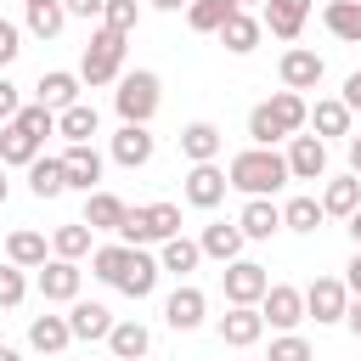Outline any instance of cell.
<instances>
[{
  "mask_svg": "<svg viewBox=\"0 0 361 361\" xmlns=\"http://www.w3.org/2000/svg\"><path fill=\"white\" fill-rule=\"evenodd\" d=\"M226 180H231L243 197H271V192H282L293 175H288V158H282L276 147H243V152L226 164Z\"/></svg>",
  "mask_w": 361,
  "mask_h": 361,
  "instance_id": "cell-1",
  "label": "cell"
},
{
  "mask_svg": "<svg viewBox=\"0 0 361 361\" xmlns=\"http://www.w3.org/2000/svg\"><path fill=\"white\" fill-rule=\"evenodd\" d=\"M305 124H310V102H305L299 90H276L271 102H259V107L248 113V135H254V147H276V141L299 135Z\"/></svg>",
  "mask_w": 361,
  "mask_h": 361,
  "instance_id": "cell-2",
  "label": "cell"
},
{
  "mask_svg": "<svg viewBox=\"0 0 361 361\" xmlns=\"http://www.w3.org/2000/svg\"><path fill=\"white\" fill-rule=\"evenodd\" d=\"M158 102H164V85H158V73H152V68H135V73H118V90H113V107H118V118H124V124H152V113H158Z\"/></svg>",
  "mask_w": 361,
  "mask_h": 361,
  "instance_id": "cell-3",
  "label": "cell"
},
{
  "mask_svg": "<svg viewBox=\"0 0 361 361\" xmlns=\"http://www.w3.org/2000/svg\"><path fill=\"white\" fill-rule=\"evenodd\" d=\"M124 39L130 34H113L107 23L90 34V45H85V56H79V79L96 90V85H113L118 73H124Z\"/></svg>",
  "mask_w": 361,
  "mask_h": 361,
  "instance_id": "cell-4",
  "label": "cell"
},
{
  "mask_svg": "<svg viewBox=\"0 0 361 361\" xmlns=\"http://www.w3.org/2000/svg\"><path fill=\"white\" fill-rule=\"evenodd\" d=\"M130 248H147V243H169L180 237V209L175 203H141L124 214V231H118Z\"/></svg>",
  "mask_w": 361,
  "mask_h": 361,
  "instance_id": "cell-5",
  "label": "cell"
},
{
  "mask_svg": "<svg viewBox=\"0 0 361 361\" xmlns=\"http://www.w3.org/2000/svg\"><path fill=\"white\" fill-rule=\"evenodd\" d=\"M220 288H226V305H259L265 288H271V276H265V265H254V259H231V265L220 271Z\"/></svg>",
  "mask_w": 361,
  "mask_h": 361,
  "instance_id": "cell-6",
  "label": "cell"
},
{
  "mask_svg": "<svg viewBox=\"0 0 361 361\" xmlns=\"http://www.w3.org/2000/svg\"><path fill=\"white\" fill-rule=\"evenodd\" d=\"M259 316H265V327H276V333H293V327L305 322V288L271 282V288H265V299H259Z\"/></svg>",
  "mask_w": 361,
  "mask_h": 361,
  "instance_id": "cell-7",
  "label": "cell"
},
{
  "mask_svg": "<svg viewBox=\"0 0 361 361\" xmlns=\"http://www.w3.org/2000/svg\"><path fill=\"white\" fill-rule=\"evenodd\" d=\"M79 259H62V254H51L45 265H39V299L45 305H73L79 299Z\"/></svg>",
  "mask_w": 361,
  "mask_h": 361,
  "instance_id": "cell-8",
  "label": "cell"
},
{
  "mask_svg": "<svg viewBox=\"0 0 361 361\" xmlns=\"http://www.w3.org/2000/svg\"><path fill=\"white\" fill-rule=\"evenodd\" d=\"M344 310H350V288H344L338 276H316V282L305 288V316H316L322 327L344 322Z\"/></svg>",
  "mask_w": 361,
  "mask_h": 361,
  "instance_id": "cell-9",
  "label": "cell"
},
{
  "mask_svg": "<svg viewBox=\"0 0 361 361\" xmlns=\"http://www.w3.org/2000/svg\"><path fill=\"white\" fill-rule=\"evenodd\" d=\"M288 175L293 180H327V141L322 135H288Z\"/></svg>",
  "mask_w": 361,
  "mask_h": 361,
  "instance_id": "cell-10",
  "label": "cell"
},
{
  "mask_svg": "<svg viewBox=\"0 0 361 361\" xmlns=\"http://www.w3.org/2000/svg\"><path fill=\"white\" fill-rule=\"evenodd\" d=\"M276 73H282V90H316L322 85V73H327V62L316 56V51H305V45H293V51H282V62H276Z\"/></svg>",
  "mask_w": 361,
  "mask_h": 361,
  "instance_id": "cell-11",
  "label": "cell"
},
{
  "mask_svg": "<svg viewBox=\"0 0 361 361\" xmlns=\"http://www.w3.org/2000/svg\"><path fill=\"white\" fill-rule=\"evenodd\" d=\"M226 186H231V180H226V169H220V164H192L180 192H186V203H192V209H214V203H226Z\"/></svg>",
  "mask_w": 361,
  "mask_h": 361,
  "instance_id": "cell-12",
  "label": "cell"
},
{
  "mask_svg": "<svg viewBox=\"0 0 361 361\" xmlns=\"http://www.w3.org/2000/svg\"><path fill=\"white\" fill-rule=\"evenodd\" d=\"M203 316H209V299H203V288H192V282H180V288L164 299V322H169L175 333L203 327Z\"/></svg>",
  "mask_w": 361,
  "mask_h": 361,
  "instance_id": "cell-13",
  "label": "cell"
},
{
  "mask_svg": "<svg viewBox=\"0 0 361 361\" xmlns=\"http://www.w3.org/2000/svg\"><path fill=\"white\" fill-rule=\"evenodd\" d=\"M259 333H265L259 305H231V310L220 316V344H231V350H254Z\"/></svg>",
  "mask_w": 361,
  "mask_h": 361,
  "instance_id": "cell-14",
  "label": "cell"
},
{
  "mask_svg": "<svg viewBox=\"0 0 361 361\" xmlns=\"http://www.w3.org/2000/svg\"><path fill=\"white\" fill-rule=\"evenodd\" d=\"M62 175H68L73 192H96V180H102V152H96L90 141H68V152H62Z\"/></svg>",
  "mask_w": 361,
  "mask_h": 361,
  "instance_id": "cell-15",
  "label": "cell"
},
{
  "mask_svg": "<svg viewBox=\"0 0 361 361\" xmlns=\"http://www.w3.org/2000/svg\"><path fill=\"white\" fill-rule=\"evenodd\" d=\"M243 226L237 220H209L203 226V237H197V248H203V259H220V265H231V259H243Z\"/></svg>",
  "mask_w": 361,
  "mask_h": 361,
  "instance_id": "cell-16",
  "label": "cell"
},
{
  "mask_svg": "<svg viewBox=\"0 0 361 361\" xmlns=\"http://www.w3.org/2000/svg\"><path fill=\"white\" fill-rule=\"evenodd\" d=\"M152 152H158V141H152L147 124H118V135H113V164L141 169V164H152Z\"/></svg>",
  "mask_w": 361,
  "mask_h": 361,
  "instance_id": "cell-17",
  "label": "cell"
},
{
  "mask_svg": "<svg viewBox=\"0 0 361 361\" xmlns=\"http://www.w3.org/2000/svg\"><path fill=\"white\" fill-rule=\"evenodd\" d=\"M305 17H310V0H265V6H259V23H265L276 39H299V34H305Z\"/></svg>",
  "mask_w": 361,
  "mask_h": 361,
  "instance_id": "cell-18",
  "label": "cell"
},
{
  "mask_svg": "<svg viewBox=\"0 0 361 361\" xmlns=\"http://www.w3.org/2000/svg\"><path fill=\"white\" fill-rule=\"evenodd\" d=\"M220 147H226V135H220V124H209V118H197V124L180 130V152H186L192 164H214Z\"/></svg>",
  "mask_w": 361,
  "mask_h": 361,
  "instance_id": "cell-19",
  "label": "cell"
},
{
  "mask_svg": "<svg viewBox=\"0 0 361 361\" xmlns=\"http://www.w3.org/2000/svg\"><path fill=\"white\" fill-rule=\"evenodd\" d=\"M124 214H130L124 197H113V192H85V226H90V231H124Z\"/></svg>",
  "mask_w": 361,
  "mask_h": 361,
  "instance_id": "cell-20",
  "label": "cell"
},
{
  "mask_svg": "<svg viewBox=\"0 0 361 361\" xmlns=\"http://www.w3.org/2000/svg\"><path fill=\"white\" fill-rule=\"evenodd\" d=\"M237 226H243V237H248V243H265L271 231H282V209H276L271 197H248V203H243V214H237Z\"/></svg>",
  "mask_w": 361,
  "mask_h": 361,
  "instance_id": "cell-21",
  "label": "cell"
},
{
  "mask_svg": "<svg viewBox=\"0 0 361 361\" xmlns=\"http://www.w3.org/2000/svg\"><path fill=\"white\" fill-rule=\"evenodd\" d=\"M158 259L147 254V248H130V265H124V276H118V293H130V299H147L152 288H158Z\"/></svg>",
  "mask_w": 361,
  "mask_h": 361,
  "instance_id": "cell-22",
  "label": "cell"
},
{
  "mask_svg": "<svg viewBox=\"0 0 361 361\" xmlns=\"http://www.w3.org/2000/svg\"><path fill=\"white\" fill-rule=\"evenodd\" d=\"M68 327H73V338H107L113 333V310L96 305V299H73L68 305Z\"/></svg>",
  "mask_w": 361,
  "mask_h": 361,
  "instance_id": "cell-23",
  "label": "cell"
},
{
  "mask_svg": "<svg viewBox=\"0 0 361 361\" xmlns=\"http://www.w3.org/2000/svg\"><path fill=\"white\" fill-rule=\"evenodd\" d=\"M39 147H45V141L28 135L23 124H0V164H6V169H28V164L39 158Z\"/></svg>",
  "mask_w": 361,
  "mask_h": 361,
  "instance_id": "cell-24",
  "label": "cell"
},
{
  "mask_svg": "<svg viewBox=\"0 0 361 361\" xmlns=\"http://www.w3.org/2000/svg\"><path fill=\"white\" fill-rule=\"evenodd\" d=\"M259 34H265V23H259V17H248V11L237 6V11L226 17V28H220V45H226L231 56H248V51L259 45Z\"/></svg>",
  "mask_w": 361,
  "mask_h": 361,
  "instance_id": "cell-25",
  "label": "cell"
},
{
  "mask_svg": "<svg viewBox=\"0 0 361 361\" xmlns=\"http://www.w3.org/2000/svg\"><path fill=\"white\" fill-rule=\"evenodd\" d=\"M350 124H355V113H350L344 96H322V102L310 107V130H316V135H355Z\"/></svg>",
  "mask_w": 361,
  "mask_h": 361,
  "instance_id": "cell-26",
  "label": "cell"
},
{
  "mask_svg": "<svg viewBox=\"0 0 361 361\" xmlns=\"http://www.w3.org/2000/svg\"><path fill=\"white\" fill-rule=\"evenodd\" d=\"M28 344H34L39 355H62V350L73 344L68 316H34V322H28Z\"/></svg>",
  "mask_w": 361,
  "mask_h": 361,
  "instance_id": "cell-27",
  "label": "cell"
},
{
  "mask_svg": "<svg viewBox=\"0 0 361 361\" xmlns=\"http://www.w3.org/2000/svg\"><path fill=\"white\" fill-rule=\"evenodd\" d=\"M107 350H113V361H141L147 350H152V333L130 316V322H113V333H107Z\"/></svg>",
  "mask_w": 361,
  "mask_h": 361,
  "instance_id": "cell-28",
  "label": "cell"
},
{
  "mask_svg": "<svg viewBox=\"0 0 361 361\" xmlns=\"http://www.w3.org/2000/svg\"><path fill=\"white\" fill-rule=\"evenodd\" d=\"M79 85H85L79 73L51 68V73H39V85H34V90H39V102H45V107H56V113H62V107H73V102H79Z\"/></svg>",
  "mask_w": 361,
  "mask_h": 361,
  "instance_id": "cell-29",
  "label": "cell"
},
{
  "mask_svg": "<svg viewBox=\"0 0 361 361\" xmlns=\"http://www.w3.org/2000/svg\"><path fill=\"white\" fill-rule=\"evenodd\" d=\"M322 209L338 214V220H350V214L361 209V175H333V180L322 186Z\"/></svg>",
  "mask_w": 361,
  "mask_h": 361,
  "instance_id": "cell-30",
  "label": "cell"
},
{
  "mask_svg": "<svg viewBox=\"0 0 361 361\" xmlns=\"http://www.w3.org/2000/svg\"><path fill=\"white\" fill-rule=\"evenodd\" d=\"M6 259H11V265H23V271H39V265L51 259V243H45L39 231H28V226H23V231H11V237H6Z\"/></svg>",
  "mask_w": 361,
  "mask_h": 361,
  "instance_id": "cell-31",
  "label": "cell"
},
{
  "mask_svg": "<svg viewBox=\"0 0 361 361\" xmlns=\"http://www.w3.org/2000/svg\"><path fill=\"white\" fill-rule=\"evenodd\" d=\"M322 23H327L333 39L361 45V0H327V6H322Z\"/></svg>",
  "mask_w": 361,
  "mask_h": 361,
  "instance_id": "cell-32",
  "label": "cell"
},
{
  "mask_svg": "<svg viewBox=\"0 0 361 361\" xmlns=\"http://www.w3.org/2000/svg\"><path fill=\"white\" fill-rule=\"evenodd\" d=\"M28 192H34L39 203H45V197H62V192H68V175H62V158H45V152H39V158L28 164Z\"/></svg>",
  "mask_w": 361,
  "mask_h": 361,
  "instance_id": "cell-33",
  "label": "cell"
},
{
  "mask_svg": "<svg viewBox=\"0 0 361 361\" xmlns=\"http://www.w3.org/2000/svg\"><path fill=\"white\" fill-rule=\"evenodd\" d=\"M96 130H102V118H96L90 102H73V107L56 113V135H62V141H90Z\"/></svg>",
  "mask_w": 361,
  "mask_h": 361,
  "instance_id": "cell-34",
  "label": "cell"
},
{
  "mask_svg": "<svg viewBox=\"0 0 361 361\" xmlns=\"http://www.w3.org/2000/svg\"><path fill=\"white\" fill-rule=\"evenodd\" d=\"M197 259H203V248H197L192 237H169V243H158V265H164L169 276H192Z\"/></svg>",
  "mask_w": 361,
  "mask_h": 361,
  "instance_id": "cell-35",
  "label": "cell"
},
{
  "mask_svg": "<svg viewBox=\"0 0 361 361\" xmlns=\"http://www.w3.org/2000/svg\"><path fill=\"white\" fill-rule=\"evenodd\" d=\"M90 237H96V231H90L85 220H68V226L51 231V254H62V259H85V254H96Z\"/></svg>",
  "mask_w": 361,
  "mask_h": 361,
  "instance_id": "cell-36",
  "label": "cell"
},
{
  "mask_svg": "<svg viewBox=\"0 0 361 361\" xmlns=\"http://www.w3.org/2000/svg\"><path fill=\"white\" fill-rule=\"evenodd\" d=\"M231 11H237V0H192V6H186V23H192L197 34H220Z\"/></svg>",
  "mask_w": 361,
  "mask_h": 361,
  "instance_id": "cell-37",
  "label": "cell"
},
{
  "mask_svg": "<svg viewBox=\"0 0 361 361\" xmlns=\"http://www.w3.org/2000/svg\"><path fill=\"white\" fill-rule=\"evenodd\" d=\"M322 220H327L322 197H288V203H282V226H288V231H316Z\"/></svg>",
  "mask_w": 361,
  "mask_h": 361,
  "instance_id": "cell-38",
  "label": "cell"
},
{
  "mask_svg": "<svg viewBox=\"0 0 361 361\" xmlns=\"http://www.w3.org/2000/svg\"><path fill=\"white\" fill-rule=\"evenodd\" d=\"M124 265H130V243H124V237L90 254V271H96L102 282H113V288H118V276H124Z\"/></svg>",
  "mask_w": 361,
  "mask_h": 361,
  "instance_id": "cell-39",
  "label": "cell"
},
{
  "mask_svg": "<svg viewBox=\"0 0 361 361\" xmlns=\"http://www.w3.org/2000/svg\"><path fill=\"white\" fill-rule=\"evenodd\" d=\"M62 23H68L62 0H51V6H28V34H39V39H56V34H62Z\"/></svg>",
  "mask_w": 361,
  "mask_h": 361,
  "instance_id": "cell-40",
  "label": "cell"
},
{
  "mask_svg": "<svg viewBox=\"0 0 361 361\" xmlns=\"http://www.w3.org/2000/svg\"><path fill=\"white\" fill-rule=\"evenodd\" d=\"M11 124H23L28 135H39V141H45V135H56V107L28 102V107H17V118H11Z\"/></svg>",
  "mask_w": 361,
  "mask_h": 361,
  "instance_id": "cell-41",
  "label": "cell"
},
{
  "mask_svg": "<svg viewBox=\"0 0 361 361\" xmlns=\"http://www.w3.org/2000/svg\"><path fill=\"white\" fill-rule=\"evenodd\" d=\"M102 23H107L113 34H135V23H141V6H135V0H107Z\"/></svg>",
  "mask_w": 361,
  "mask_h": 361,
  "instance_id": "cell-42",
  "label": "cell"
},
{
  "mask_svg": "<svg viewBox=\"0 0 361 361\" xmlns=\"http://www.w3.org/2000/svg\"><path fill=\"white\" fill-rule=\"evenodd\" d=\"M23 293H28V282H23V265H0V310H17L23 305Z\"/></svg>",
  "mask_w": 361,
  "mask_h": 361,
  "instance_id": "cell-43",
  "label": "cell"
},
{
  "mask_svg": "<svg viewBox=\"0 0 361 361\" xmlns=\"http://www.w3.org/2000/svg\"><path fill=\"white\" fill-rule=\"evenodd\" d=\"M265 361H316V355H310V344H305L299 333H276V338H271V355H265Z\"/></svg>",
  "mask_w": 361,
  "mask_h": 361,
  "instance_id": "cell-44",
  "label": "cell"
},
{
  "mask_svg": "<svg viewBox=\"0 0 361 361\" xmlns=\"http://www.w3.org/2000/svg\"><path fill=\"white\" fill-rule=\"evenodd\" d=\"M62 11H68V17H85V23H102L107 0H62Z\"/></svg>",
  "mask_w": 361,
  "mask_h": 361,
  "instance_id": "cell-45",
  "label": "cell"
},
{
  "mask_svg": "<svg viewBox=\"0 0 361 361\" xmlns=\"http://www.w3.org/2000/svg\"><path fill=\"white\" fill-rule=\"evenodd\" d=\"M17 107H23V102H17V85L0 73V124H11V118H17Z\"/></svg>",
  "mask_w": 361,
  "mask_h": 361,
  "instance_id": "cell-46",
  "label": "cell"
},
{
  "mask_svg": "<svg viewBox=\"0 0 361 361\" xmlns=\"http://www.w3.org/2000/svg\"><path fill=\"white\" fill-rule=\"evenodd\" d=\"M17 51H23V45H17V28L6 23V28H0V68H6V62H17Z\"/></svg>",
  "mask_w": 361,
  "mask_h": 361,
  "instance_id": "cell-47",
  "label": "cell"
},
{
  "mask_svg": "<svg viewBox=\"0 0 361 361\" xmlns=\"http://www.w3.org/2000/svg\"><path fill=\"white\" fill-rule=\"evenodd\" d=\"M344 288H350V293H361V248H355V254H350V265H344Z\"/></svg>",
  "mask_w": 361,
  "mask_h": 361,
  "instance_id": "cell-48",
  "label": "cell"
},
{
  "mask_svg": "<svg viewBox=\"0 0 361 361\" xmlns=\"http://www.w3.org/2000/svg\"><path fill=\"white\" fill-rule=\"evenodd\" d=\"M344 102H350V113H361V68L344 79Z\"/></svg>",
  "mask_w": 361,
  "mask_h": 361,
  "instance_id": "cell-49",
  "label": "cell"
},
{
  "mask_svg": "<svg viewBox=\"0 0 361 361\" xmlns=\"http://www.w3.org/2000/svg\"><path fill=\"white\" fill-rule=\"evenodd\" d=\"M344 327L361 338V293H350V310H344Z\"/></svg>",
  "mask_w": 361,
  "mask_h": 361,
  "instance_id": "cell-50",
  "label": "cell"
},
{
  "mask_svg": "<svg viewBox=\"0 0 361 361\" xmlns=\"http://www.w3.org/2000/svg\"><path fill=\"white\" fill-rule=\"evenodd\" d=\"M350 175H361V135H350Z\"/></svg>",
  "mask_w": 361,
  "mask_h": 361,
  "instance_id": "cell-51",
  "label": "cell"
},
{
  "mask_svg": "<svg viewBox=\"0 0 361 361\" xmlns=\"http://www.w3.org/2000/svg\"><path fill=\"white\" fill-rule=\"evenodd\" d=\"M344 231H350V243H355V248H361V209H355V214H350V220H344Z\"/></svg>",
  "mask_w": 361,
  "mask_h": 361,
  "instance_id": "cell-52",
  "label": "cell"
},
{
  "mask_svg": "<svg viewBox=\"0 0 361 361\" xmlns=\"http://www.w3.org/2000/svg\"><path fill=\"white\" fill-rule=\"evenodd\" d=\"M158 11H180V6H192V0H152Z\"/></svg>",
  "mask_w": 361,
  "mask_h": 361,
  "instance_id": "cell-53",
  "label": "cell"
},
{
  "mask_svg": "<svg viewBox=\"0 0 361 361\" xmlns=\"http://www.w3.org/2000/svg\"><path fill=\"white\" fill-rule=\"evenodd\" d=\"M0 361H23V355H17V350H11V344H0Z\"/></svg>",
  "mask_w": 361,
  "mask_h": 361,
  "instance_id": "cell-54",
  "label": "cell"
},
{
  "mask_svg": "<svg viewBox=\"0 0 361 361\" xmlns=\"http://www.w3.org/2000/svg\"><path fill=\"white\" fill-rule=\"evenodd\" d=\"M6 192H11V180H6V164H0V203H6Z\"/></svg>",
  "mask_w": 361,
  "mask_h": 361,
  "instance_id": "cell-55",
  "label": "cell"
},
{
  "mask_svg": "<svg viewBox=\"0 0 361 361\" xmlns=\"http://www.w3.org/2000/svg\"><path fill=\"white\" fill-rule=\"evenodd\" d=\"M23 6H51V0H23Z\"/></svg>",
  "mask_w": 361,
  "mask_h": 361,
  "instance_id": "cell-56",
  "label": "cell"
},
{
  "mask_svg": "<svg viewBox=\"0 0 361 361\" xmlns=\"http://www.w3.org/2000/svg\"><path fill=\"white\" fill-rule=\"evenodd\" d=\"M237 6H265V0H237Z\"/></svg>",
  "mask_w": 361,
  "mask_h": 361,
  "instance_id": "cell-57",
  "label": "cell"
},
{
  "mask_svg": "<svg viewBox=\"0 0 361 361\" xmlns=\"http://www.w3.org/2000/svg\"><path fill=\"white\" fill-rule=\"evenodd\" d=\"M0 28H6V17H0Z\"/></svg>",
  "mask_w": 361,
  "mask_h": 361,
  "instance_id": "cell-58",
  "label": "cell"
}]
</instances>
